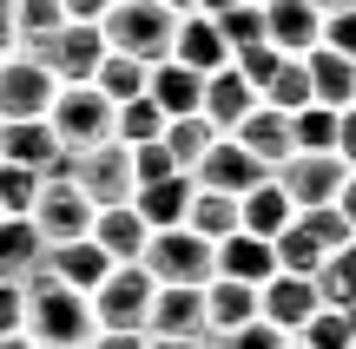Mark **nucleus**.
<instances>
[{"mask_svg": "<svg viewBox=\"0 0 356 349\" xmlns=\"http://www.w3.org/2000/svg\"><path fill=\"white\" fill-rule=\"evenodd\" d=\"M99 323H92V303L79 290L53 284L47 264L26 277V343L33 349H92Z\"/></svg>", "mask_w": 356, "mask_h": 349, "instance_id": "nucleus-1", "label": "nucleus"}, {"mask_svg": "<svg viewBox=\"0 0 356 349\" xmlns=\"http://www.w3.org/2000/svg\"><path fill=\"white\" fill-rule=\"evenodd\" d=\"M99 40H106V53H126V60H139V66H159V60H172L178 13L159 7V0H119L99 20Z\"/></svg>", "mask_w": 356, "mask_h": 349, "instance_id": "nucleus-2", "label": "nucleus"}, {"mask_svg": "<svg viewBox=\"0 0 356 349\" xmlns=\"http://www.w3.org/2000/svg\"><path fill=\"white\" fill-rule=\"evenodd\" d=\"M47 126H53V139H60V152H99V145H113V132H119V105L106 99L99 86H60V99H53V112H47Z\"/></svg>", "mask_w": 356, "mask_h": 349, "instance_id": "nucleus-3", "label": "nucleus"}, {"mask_svg": "<svg viewBox=\"0 0 356 349\" xmlns=\"http://www.w3.org/2000/svg\"><path fill=\"white\" fill-rule=\"evenodd\" d=\"M139 264L159 290H204L218 277V244H204L198 231H152Z\"/></svg>", "mask_w": 356, "mask_h": 349, "instance_id": "nucleus-4", "label": "nucleus"}, {"mask_svg": "<svg viewBox=\"0 0 356 349\" xmlns=\"http://www.w3.org/2000/svg\"><path fill=\"white\" fill-rule=\"evenodd\" d=\"M152 297H159V284L145 277V264H113V277H106L99 290H92V323L99 330H113V337H145V323H152Z\"/></svg>", "mask_w": 356, "mask_h": 349, "instance_id": "nucleus-5", "label": "nucleus"}, {"mask_svg": "<svg viewBox=\"0 0 356 349\" xmlns=\"http://www.w3.org/2000/svg\"><path fill=\"white\" fill-rule=\"evenodd\" d=\"M53 99H60V79H53L33 53H7V60H0V126L47 119Z\"/></svg>", "mask_w": 356, "mask_h": 349, "instance_id": "nucleus-6", "label": "nucleus"}, {"mask_svg": "<svg viewBox=\"0 0 356 349\" xmlns=\"http://www.w3.org/2000/svg\"><path fill=\"white\" fill-rule=\"evenodd\" d=\"M73 185L86 191L92 211H113V205H132L139 191V171H132V145H99V152H79L73 158Z\"/></svg>", "mask_w": 356, "mask_h": 349, "instance_id": "nucleus-7", "label": "nucleus"}, {"mask_svg": "<svg viewBox=\"0 0 356 349\" xmlns=\"http://www.w3.org/2000/svg\"><path fill=\"white\" fill-rule=\"evenodd\" d=\"M92 218H99V211L86 205V191H79L73 178H47V191H40V205H33V231H40V244H47V250L86 244V237H92Z\"/></svg>", "mask_w": 356, "mask_h": 349, "instance_id": "nucleus-8", "label": "nucleus"}, {"mask_svg": "<svg viewBox=\"0 0 356 349\" xmlns=\"http://www.w3.org/2000/svg\"><path fill=\"white\" fill-rule=\"evenodd\" d=\"M26 53H33L60 86H92V73H99V60H106V40H99V26L66 20L53 40H40V46H26Z\"/></svg>", "mask_w": 356, "mask_h": 349, "instance_id": "nucleus-9", "label": "nucleus"}, {"mask_svg": "<svg viewBox=\"0 0 356 349\" xmlns=\"http://www.w3.org/2000/svg\"><path fill=\"white\" fill-rule=\"evenodd\" d=\"M270 178H277V191L291 198L297 211H323V205H337V191L350 185V165H343V158H310V152H291L277 171H270Z\"/></svg>", "mask_w": 356, "mask_h": 349, "instance_id": "nucleus-10", "label": "nucleus"}, {"mask_svg": "<svg viewBox=\"0 0 356 349\" xmlns=\"http://www.w3.org/2000/svg\"><path fill=\"white\" fill-rule=\"evenodd\" d=\"M191 185H198V191H218V198H251L257 185H270V171L257 165V158L244 152L238 139H218L211 152L198 158V171H191Z\"/></svg>", "mask_w": 356, "mask_h": 349, "instance_id": "nucleus-11", "label": "nucleus"}, {"mask_svg": "<svg viewBox=\"0 0 356 349\" xmlns=\"http://www.w3.org/2000/svg\"><path fill=\"white\" fill-rule=\"evenodd\" d=\"M323 310V297H317V277H270V284L264 290H257V316H264V323L270 330H284V337H304V323H310V316H317Z\"/></svg>", "mask_w": 356, "mask_h": 349, "instance_id": "nucleus-12", "label": "nucleus"}, {"mask_svg": "<svg viewBox=\"0 0 356 349\" xmlns=\"http://www.w3.org/2000/svg\"><path fill=\"white\" fill-rule=\"evenodd\" d=\"M264 40L277 53H291V60L317 53L323 46V7L317 0H270L264 7Z\"/></svg>", "mask_w": 356, "mask_h": 349, "instance_id": "nucleus-13", "label": "nucleus"}, {"mask_svg": "<svg viewBox=\"0 0 356 349\" xmlns=\"http://www.w3.org/2000/svg\"><path fill=\"white\" fill-rule=\"evenodd\" d=\"M257 105H264V99L251 92V79H244L238 66H225V73H211V79H204V105H198V119L218 132V139H231V132H238L244 119L257 112Z\"/></svg>", "mask_w": 356, "mask_h": 349, "instance_id": "nucleus-14", "label": "nucleus"}, {"mask_svg": "<svg viewBox=\"0 0 356 349\" xmlns=\"http://www.w3.org/2000/svg\"><path fill=\"white\" fill-rule=\"evenodd\" d=\"M145 99L165 112V126H172V119H198V105H204V73H191V66H178V60H159L152 73H145Z\"/></svg>", "mask_w": 356, "mask_h": 349, "instance_id": "nucleus-15", "label": "nucleus"}, {"mask_svg": "<svg viewBox=\"0 0 356 349\" xmlns=\"http://www.w3.org/2000/svg\"><path fill=\"white\" fill-rule=\"evenodd\" d=\"M145 337H178V343H211L204 330V290H159Z\"/></svg>", "mask_w": 356, "mask_h": 349, "instance_id": "nucleus-16", "label": "nucleus"}, {"mask_svg": "<svg viewBox=\"0 0 356 349\" xmlns=\"http://www.w3.org/2000/svg\"><path fill=\"white\" fill-rule=\"evenodd\" d=\"M191 198H198L191 178H159V185H139V191H132V211L145 218V231H185Z\"/></svg>", "mask_w": 356, "mask_h": 349, "instance_id": "nucleus-17", "label": "nucleus"}, {"mask_svg": "<svg viewBox=\"0 0 356 349\" xmlns=\"http://www.w3.org/2000/svg\"><path fill=\"white\" fill-rule=\"evenodd\" d=\"M172 60L211 79V73H225V66H231V46H225V33H218L204 13H185V20H178V40H172Z\"/></svg>", "mask_w": 356, "mask_h": 349, "instance_id": "nucleus-18", "label": "nucleus"}, {"mask_svg": "<svg viewBox=\"0 0 356 349\" xmlns=\"http://www.w3.org/2000/svg\"><path fill=\"white\" fill-rule=\"evenodd\" d=\"M257 323V290L251 284H231V277H211L204 284V330H211V343H225L231 330Z\"/></svg>", "mask_w": 356, "mask_h": 349, "instance_id": "nucleus-19", "label": "nucleus"}, {"mask_svg": "<svg viewBox=\"0 0 356 349\" xmlns=\"http://www.w3.org/2000/svg\"><path fill=\"white\" fill-rule=\"evenodd\" d=\"M218 277L264 290L270 277H277V244H264V237H244V231L225 237V244H218Z\"/></svg>", "mask_w": 356, "mask_h": 349, "instance_id": "nucleus-20", "label": "nucleus"}, {"mask_svg": "<svg viewBox=\"0 0 356 349\" xmlns=\"http://www.w3.org/2000/svg\"><path fill=\"white\" fill-rule=\"evenodd\" d=\"M231 139H238V145H244V152H251L264 171H277L284 158L297 152V145H291V112H270V105H257V112L244 119V126L231 132Z\"/></svg>", "mask_w": 356, "mask_h": 349, "instance_id": "nucleus-21", "label": "nucleus"}, {"mask_svg": "<svg viewBox=\"0 0 356 349\" xmlns=\"http://www.w3.org/2000/svg\"><path fill=\"white\" fill-rule=\"evenodd\" d=\"M0 158L7 165H26V171H40L47 178L53 165H60V139H53V126L47 119H26V126H0Z\"/></svg>", "mask_w": 356, "mask_h": 349, "instance_id": "nucleus-22", "label": "nucleus"}, {"mask_svg": "<svg viewBox=\"0 0 356 349\" xmlns=\"http://www.w3.org/2000/svg\"><path fill=\"white\" fill-rule=\"evenodd\" d=\"M47 277L53 284H66V290H79V297H92V290L113 277V257H106L99 244H66V250H47Z\"/></svg>", "mask_w": 356, "mask_h": 349, "instance_id": "nucleus-23", "label": "nucleus"}, {"mask_svg": "<svg viewBox=\"0 0 356 349\" xmlns=\"http://www.w3.org/2000/svg\"><path fill=\"white\" fill-rule=\"evenodd\" d=\"M92 244H99L113 264H139L145 244H152V231H145V218H139L132 205H113V211L92 218Z\"/></svg>", "mask_w": 356, "mask_h": 349, "instance_id": "nucleus-24", "label": "nucleus"}, {"mask_svg": "<svg viewBox=\"0 0 356 349\" xmlns=\"http://www.w3.org/2000/svg\"><path fill=\"white\" fill-rule=\"evenodd\" d=\"M304 66H310V99L317 105H330V112H350L356 105V60L317 46V53H304Z\"/></svg>", "mask_w": 356, "mask_h": 349, "instance_id": "nucleus-25", "label": "nucleus"}, {"mask_svg": "<svg viewBox=\"0 0 356 349\" xmlns=\"http://www.w3.org/2000/svg\"><path fill=\"white\" fill-rule=\"evenodd\" d=\"M40 264H47V244L33 218H0V284H26Z\"/></svg>", "mask_w": 356, "mask_h": 349, "instance_id": "nucleus-26", "label": "nucleus"}, {"mask_svg": "<svg viewBox=\"0 0 356 349\" xmlns=\"http://www.w3.org/2000/svg\"><path fill=\"white\" fill-rule=\"evenodd\" d=\"M238 218H244V237H264V244H277V237L297 224V205L277 191V178H270V185H257L251 198H238Z\"/></svg>", "mask_w": 356, "mask_h": 349, "instance_id": "nucleus-27", "label": "nucleus"}, {"mask_svg": "<svg viewBox=\"0 0 356 349\" xmlns=\"http://www.w3.org/2000/svg\"><path fill=\"white\" fill-rule=\"evenodd\" d=\"M7 26H13V53H26V46H40V40H53L66 26V7L60 0H13Z\"/></svg>", "mask_w": 356, "mask_h": 349, "instance_id": "nucleus-28", "label": "nucleus"}, {"mask_svg": "<svg viewBox=\"0 0 356 349\" xmlns=\"http://www.w3.org/2000/svg\"><path fill=\"white\" fill-rule=\"evenodd\" d=\"M185 231H198L204 244H225V237H238V231H244V218H238V198L198 191V198H191V218H185Z\"/></svg>", "mask_w": 356, "mask_h": 349, "instance_id": "nucleus-29", "label": "nucleus"}, {"mask_svg": "<svg viewBox=\"0 0 356 349\" xmlns=\"http://www.w3.org/2000/svg\"><path fill=\"white\" fill-rule=\"evenodd\" d=\"M145 73H152V66L126 60V53H106V60H99V73H92V86H99L113 105H132V99H145Z\"/></svg>", "mask_w": 356, "mask_h": 349, "instance_id": "nucleus-30", "label": "nucleus"}, {"mask_svg": "<svg viewBox=\"0 0 356 349\" xmlns=\"http://www.w3.org/2000/svg\"><path fill=\"white\" fill-rule=\"evenodd\" d=\"M317 297L356 323V244H343V250H337V257L317 271Z\"/></svg>", "mask_w": 356, "mask_h": 349, "instance_id": "nucleus-31", "label": "nucleus"}, {"mask_svg": "<svg viewBox=\"0 0 356 349\" xmlns=\"http://www.w3.org/2000/svg\"><path fill=\"white\" fill-rule=\"evenodd\" d=\"M337 119L343 112H330V105H304L291 119V145L310 152V158H337Z\"/></svg>", "mask_w": 356, "mask_h": 349, "instance_id": "nucleus-32", "label": "nucleus"}, {"mask_svg": "<svg viewBox=\"0 0 356 349\" xmlns=\"http://www.w3.org/2000/svg\"><path fill=\"white\" fill-rule=\"evenodd\" d=\"M159 145H165V152H172V165H178V171L191 178V171H198V158H204V152L218 145V132L204 126V119H172V126H165V139H159Z\"/></svg>", "mask_w": 356, "mask_h": 349, "instance_id": "nucleus-33", "label": "nucleus"}, {"mask_svg": "<svg viewBox=\"0 0 356 349\" xmlns=\"http://www.w3.org/2000/svg\"><path fill=\"white\" fill-rule=\"evenodd\" d=\"M40 191H47V178H40V171L7 165V158H0V218H33Z\"/></svg>", "mask_w": 356, "mask_h": 349, "instance_id": "nucleus-34", "label": "nucleus"}, {"mask_svg": "<svg viewBox=\"0 0 356 349\" xmlns=\"http://www.w3.org/2000/svg\"><path fill=\"white\" fill-rule=\"evenodd\" d=\"M119 145H132V152H139V145H159L165 139V112H159L152 99H132V105H119V132H113Z\"/></svg>", "mask_w": 356, "mask_h": 349, "instance_id": "nucleus-35", "label": "nucleus"}, {"mask_svg": "<svg viewBox=\"0 0 356 349\" xmlns=\"http://www.w3.org/2000/svg\"><path fill=\"white\" fill-rule=\"evenodd\" d=\"M211 26L225 33L231 60H238V53H251V46H264V7H257V0H244V7H231L225 20H211Z\"/></svg>", "mask_w": 356, "mask_h": 349, "instance_id": "nucleus-36", "label": "nucleus"}, {"mask_svg": "<svg viewBox=\"0 0 356 349\" xmlns=\"http://www.w3.org/2000/svg\"><path fill=\"white\" fill-rule=\"evenodd\" d=\"M297 343H304V349H356V323H350L343 310L323 303V310L304 323V337H297Z\"/></svg>", "mask_w": 356, "mask_h": 349, "instance_id": "nucleus-37", "label": "nucleus"}, {"mask_svg": "<svg viewBox=\"0 0 356 349\" xmlns=\"http://www.w3.org/2000/svg\"><path fill=\"white\" fill-rule=\"evenodd\" d=\"M291 337H284V330H270L264 316H257V323H244V330H231L225 343H211V349H284Z\"/></svg>", "mask_w": 356, "mask_h": 349, "instance_id": "nucleus-38", "label": "nucleus"}, {"mask_svg": "<svg viewBox=\"0 0 356 349\" xmlns=\"http://www.w3.org/2000/svg\"><path fill=\"white\" fill-rule=\"evenodd\" d=\"M132 171H139V185H159V178H185V171L172 165V152H165V145H139V152H132Z\"/></svg>", "mask_w": 356, "mask_h": 349, "instance_id": "nucleus-39", "label": "nucleus"}, {"mask_svg": "<svg viewBox=\"0 0 356 349\" xmlns=\"http://www.w3.org/2000/svg\"><path fill=\"white\" fill-rule=\"evenodd\" d=\"M323 46H330V53H343V60H356V7L323 13Z\"/></svg>", "mask_w": 356, "mask_h": 349, "instance_id": "nucleus-40", "label": "nucleus"}, {"mask_svg": "<svg viewBox=\"0 0 356 349\" xmlns=\"http://www.w3.org/2000/svg\"><path fill=\"white\" fill-rule=\"evenodd\" d=\"M0 337H26V284H0Z\"/></svg>", "mask_w": 356, "mask_h": 349, "instance_id": "nucleus-41", "label": "nucleus"}, {"mask_svg": "<svg viewBox=\"0 0 356 349\" xmlns=\"http://www.w3.org/2000/svg\"><path fill=\"white\" fill-rule=\"evenodd\" d=\"M60 7H66V20H79V26H99L106 13L119 7V0H60Z\"/></svg>", "mask_w": 356, "mask_h": 349, "instance_id": "nucleus-42", "label": "nucleus"}, {"mask_svg": "<svg viewBox=\"0 0 356 349\" xmlns=\"http://www.w3.org/2000/svg\"><path fill=\"white\" fill-rule=\"evenodd\" d=\"M337 158H343V165L356 171V105H350L343 119H337Z\"/></svg>", "mask_w": 356, "mask_h": 349, "instance_id": "nucleus-43", "label": "nucleus"}, {"mask_svg": "<svg viewBox=\"0 0 356 349\" xmlns=\"http://www.w3.org/2000/svg\"><path fill=\"white\" fill-rule=\"evenodd\" d=\"M92 349H145V337H132V330H126V337H113V330H99V337H92Z\"/></svg>", "mask_w": 356, "mask_h": 349, "instance_id": "nucleus-44", "label": "nucleus"}, {"mask_svg": "<svg viewBox=\"0 0 356 349\" xmlns=\"http://www.w3.org/2000/svg\"><path fill=\"white\" fill-rule=\"evenodd\" d=\"M337 211H343V224L356 231V171H350V185H343V191H337Z\"/></svg>", "mask_w": 356, "mask_h": 349, "instance_id": "nucleus-45", "label": "nucleus"}, {"mask_svg": "<svg viewBox=\"0 0 356 349\" xmlns=\"http://www.w3.org/2000/svg\"><path fill=\"white\" fill-rule=\"evenodd\" d=\"M231 7H244V0H198V13H204V20H225Z\"/></svg>", "mask_w": 356, "mask_h": 349, "instance_id": "nucleus-46", "label": "nucleus"}, {"mask_svg": "<svg viewBox=\"0 0 356 349\" xmlns=\"http://www.w3.org/2000/svg\"><path fill=\"white\" fill-rule=\"evenodd\" d=\"M145 349H211V343H178V337H145Z\"/></svg>", "mask_w": 356, "mask_h": 349, "instance_id": "nucleus-47", "label": "nucleus"}, {"mask_svg": "<svg viewBox=\"0 0 356 349\" xmlns=\"http://www.w3.org/2000/svg\"><path fill=\"white\" fill-rule=\"evenodd\" d=\"M159 7H172L178 20H185V13H198V0H159Z\"/></svg>", "mask_w": 356, "mask_h": 349, "instance_id": "nucleus-48", "label": "nucleus"}, {"mask_svg": "<svg viewBox=\"0 0 356 349\" xmlns=\"http://www.w3.org/2000/svg\"><path fill=\"white\" fill-rule=\"evenodd\" d=\"M317 7H323V13H343V7H356V0H317Z\"/></svg>", "mask_w": 356, "mask_h": 349, "instance_id": "nucleus-49", "label": "nucleus"}, {"mask_svg": "<svg viewBox=\"0 0 356 349\" xmlns=\"http://www.w3.org/2000/svg\"><path fill=\"white\" fill-rule=\"evenodd\" d=\"M0 349H33V343H26V337H0Z\"/></svg>", "mask_w": 356, "mask_h": 349, "instance_id": "nucleus-50", "label": "nucleus"}, {"mask_svg": "<svg viewBox=\"0 0 356 349\" xmlns=\"http://www.w3.org/2000/svg\"><path fill=\"white\" fill-rule=\"evenodd\" d=\"M0 13H13V0H0Z\"/></svg>", "mask_w": 356, "mask_h": 349, "instance_id": "nucleus-51", "label": "nucleus"}, {"mask_svg": "<svg viewBox=\"0 0 356 349\" xmlns=\"http://www.w3.org/2000/svg\"><path fill=\"white\" fill-rule=\"evenodd\" d=\"M284 349H304V343H284Z\"/></svg>", "mask_w": 356, "mask_h": 349, "instance_id": "nucleus-52", "label": "nucleus"}, {"mask_svg": "<svg viewBox=\"0 0 356 349\" xmlns=\"http://www.w3.org/2000/svg\"><path fill=\"white\" fill-rule=\"evenodd\" d=\"M257 7H270V0H257Z\"/></svg>", "mask_w": 356, "mask_h": 349, "instance_id": "nucleus-53", "label": "nucleus"}]
</instances>
